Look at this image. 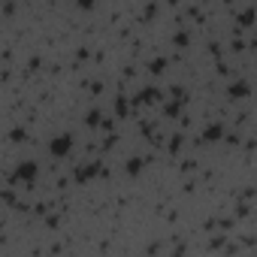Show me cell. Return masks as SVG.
Listing matches in <instances>:
<instances>
[{
  "label": "cell",
  "instance_id": "obj_1",
  "mask_svg": "<svg viewBox=\"0 0 257 257\" xmlns=\"http://www.w3.org/2000/svg\"><path fill=\"white\" fill-rule=\"evenodd\" d=\"M52 152H55V155H67V152H70V137H58V140L52 143Z\"/></svg>",
  "mask_w": 257,
  "mask_h": 257
},
{
  "label": "cell",
  "instance_id": "obj_2",
  "mask_svg": "<svg viewBox=\"0 0 257 257\" xmlns=\"http://www.w3.org/2000/svg\"><path fill=\"white\" fill-rule=\"evenodd\" d=\"M34 173H37V164L34 161H28V164H19V179H34Z\"/></svg>",
  "mask_w": 257,
  "mask_h": 257
},
{
  "label": "cell",
  "instance_id": "obj_3",
  "mask_svg": "<svg viewBox=\"0 0 257 257\" xmlns=\"http://www.w3.org/2000/svg\"><path fill=\"white\" fill-rule=\"evenodd\" d=\"M230 94H233V97H245V94H248V85H245V82H236V85L230 88Z\"/></svg>",
  "mask_w": 257,
  "mask_h": 257
},
{
  "label": "cell",
  "instance_id": "obj_4",
  "mask_svg": "<svg viewBox=\"0 0 257 257\" xmlns=\"http://www.w3.org/2000/svg\"><path fill=\"white\" fill-rule=\"evenodd\" d=\"M206 140H221V124H212L206 131Z\"/></svg>",
  "mask_w": 257,
  "mask_h": 257
},
{
  "label": "cell",
  "instance_id": "obj_5",
  "mask_svg": "<svg viewBox=\"0 0 257 257\" xmlns=\"http://www.w3.org/2000/svg\"><path fill=\"white\" fill-rule=\"evenodd\" d=\"M140 170H143V161L140 158H134L131 164H127V173H140Z\"/></svg>",
  "mask_w": 257,
  "mask_h": 257
},
{
  "label": "cell",
  "instance_id": "obj_6",
  "mask_svg": "<svg viewBox=\"0 0 257 257\" xmlns=\"http://www.w3.org/2000/svg\"><path fill=\"white\" fill-rule=\"evenodd\" d=\"M97 170H100V167H85V170H82V173H79V179H88V176H94V173H97Z\"/></svg>",
  "mask_w": 257,
  "mask_h": 257
}]
</instances>
